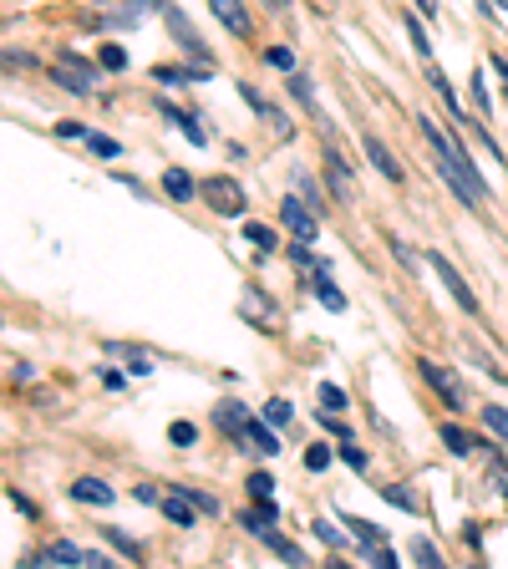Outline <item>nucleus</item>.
Segmentation results:
<instances>
[{"label": "nucleus", "instance_id": "1", "mask_svg": "<svg viewBox=\"0 0 508 569\" xmlns=\"http://www.w3.org/2000/svg\"><path fill=\"white\" fill-rule=\"evenodd\" d=\"M417 128H422L427 148H432V158H438V173L448 178V189L458 193L468 209H478V203H484V178H478V168L468 163V153L458 148V138H448V132H442L432 118H422Z\"/></svg>", "mask_w": 508, "mask_h": 569}, {"label": "nucleus", "instance_id": "2", "mask_svg": "<svg viewBox=\"0 0 508 569\" xmlns=\"http://www.w3.org/2000/svg\"><path fill=\"white\" fill-rule=\"evenodd\" d=\"M36 565H92V569H107L112 559H107L102 549H82V545H71V539H57V545H47L41 555H36Z\"/></svg>", "mask_w": 508, "mask_h": 569}, {"label": "nucleus", "instance_id": "3", "mask_svg": "<svg viewBox=\"0 0 508 569\" xmlns=\"http://www.w3.org/2000/svg\"><path fill=\"white\" fill-rule=\"evenodd\" d=\"M203 199H209L213 213H245V189H239L235 178H203Z\"/></svg>", "mask_w": 508, "mask_h": 569}, {"label": "nucleus", "instance_id": "4", "mask_svg": "<svg viewBox=\"0 0 508 569\" xmlns=\"http://www.w3.org/2000/svg\"><path fill=\"white\" fill-rule=\"evenodd\" d=\"M417 367H422V377H427V381H432V391H438V397H442V402H448V407H452V412H458V407H462V402H468V397H462V381H458V377H452V371H442V367H438V361H417Z\"/></svg>", "mask_w": 508, "mask_h": 569}, {"label": "nucleus", "instance_id": "5", "mask_svg": "<svg viewBox=\"0 0 508 569\" xmlns=\"http://www.w3.org/2000/svg\"><path fill=\"white\" fill-rule=\"evenodd\" d=\"M280 213H285V229L296 234V244H310V239H316V213H310L300 199H280Z\"/></svg>", "mask_w": 508, "mask_h": 569}, {"label": "nucleus", "instance_id": "6", "mask_svg": "<svg viewBox=\"0 0 508 569\" xmlns=\"http://www.w3.org/2000/svg\"><path fill=\"white\" fill-rule=\"evenodd\" d=\"M432 270H438V280H442V284H448V296H452V300H458V306H462V310H468V316H474V310H478V300H474V290H468V284H462V274H458V270H452V264H448V260H442V254H432Z\"/></svg>", "mask_w": 508, "mask_h": 569}, {"label": "nucleus", "instance_id": "7", "mask_svg": "<svg viewBox=\"0 0 508 569\" xmlns=\"http://www.w3.org/2000/svg\"><path fill=\"white\" fill-rule=\"evenodd\" d=\"M209 11L225 21V31L235 36H249V11H245V0H209Z\"/></svg>", "mask_w": 508, "mask_h": 569}, {"label": "nucleus", "instance_id": "8", "mask_svg": "<svg viewBox=\"0 0 508 569\" xmlns=\"http://www.w3.org/2000/svg\"><path fill=\"white\" fill-rule=\"evenodd\" d=\"M71 498H77V503H97V509H107V503H112V488L97 483V478H77V483H71Z\"/></svg>", "mask_w": 508, "mask_h": 569}, {"label": "nucleus", "instance_id": "9", "mask_svg": "<svg viewBox=\"0 0 508 569\" xmlns=\"http://www.w3.org/2000/svg\"><path fill=\"white\" fill-rule=\"evenodd\" d=\"M367 158L377 163V173L381 178H391V183H402V163L387 153V142H377V138H367Z\"/></svg>", "mask_w": 508, "mask_h": 569}, {"label": "nucleus", "instance_id": "10", "mask_svg": "<svg viewBox=\"0 0 508 569\" xmlns=\"http://www.w3.org/2000/svg\"><path fill=\"white\" fill-rule=\"evenodd\" d=\"M245 438H249V448L265 452V458H270V452H280V442H275V432L265 422H245Z\"/></svg>", "mask_w": 508, "mask_h": 569}, {"label": "nucleus", "instance_id": "11", "mask_svg": "<svg viewBox=\"0 0 508 569\" xmlns=\"http://www.w3.org/2000/svg\"><path fill=\"white\" fill-rule=\"evenodd\" d=\"M163 513H168L173 523H183V529H189V523H193V498H189V493H168V498H163Z\"/></svg>", "mask_w": 508, "mask_h": 569}, {"label": "nucleus", "instance_id": "12", "mask_svg": "<svg viewBox=\"0 0 508 569\" xmlns=\"http://www.w3.org/2000/svg\"><path fill=\"white\" fill-rule=\"evenodd\" d=\"M316 296L326 300V306H331V310H346V296H341V290H336V284H331V274H326V264H320V270H316Z\"/></svg>", "mask_w": 508, "mask_h": 569}, {"label": "nucleus", "instance_id": "13", "mask_svg": "<svg viewBox=\"0 0 508 569\" xmlns=\"http://www.w3.org/2000/svg\"><path fill=\"white\" fill-rule=\"evenodd\" d=\"M326 168H331V183H336V199H351V173H346V163L336 153H326Z\"/></svg>", "mask_w": 508, "mask_h": 569}, {"label": "nucleus", "instance_id": "14", "mask_svg": "<svg viewBox=\"0 0 508 569\" xmlns=\"http://www.w3.org/2000/svg\"><path fill=\"white\" fill-rule=\"evenodd\" d=\"M163 189L173 193V199H193V178L183 173V168H168V173H163Z\"/></svg>", "mask_w": 508, "mask_h": 569}, {"label": "nucleus", "instance_id": "15", "mask_svg": "<svg viewBox=\"0 0 508 569\" xmlns=\"http://www.w3.org/2000/svg\"><path fill=\"white\" fill-rule=\"evenodd\" d=\"M163 118H168V122H178V128H183V138L199 142V148H203V128L189 118V112H178V107H163Z\"/></svg>", "mask_w": 508, "mask_h": 569}, {"label": "nucleus", "instance_id": "16", "mask_svg": "<svg viewBox=\"0 0 508 569\" xmlns=\"http://www.w3.org/2000/svg\"><path fill=\"white\" fill-rule=\"evenodd\" d=\"M213 422L225 427V432H245L249 417H245V407H239V402H229V407H219V417H213Z\"/></svg>", "mask_w": 508, "mask_h": 569}, {"label": "nucleus", "instance_id": "17", "mask_svg": "<svg viewBox=\"0 0 508 569\" xmlns=\"http://www.w3.org/2000/svg\"><path fill=\"white\" fill-rule=\"evenodd\" d=\"M346 523H351V539H356V545H367V549L381 545V529H377V523H361V519H346Z\"/></svg>", "mask_w": 508, "mask_h": 569}, {"label": "nucleus", "instance_id": "18", "mask_svg": "<svg viewBox=\"0 0 508 569\" xmlns=\"http://www.w3.org/2000/svg\"><path fill=\"white\" fill-rule=\"evenodd\" d=\"M484 427L494 432L498 442H508V412H504V407H488V412H484Z\"/></svg>", "mask_w": 508, "mask_h": 569}, {"label": "nucleus", "instance_id": "19", "mask_svg": "<svg viewBox=\"0 0 508 569\" xmlns=\"http://www.w3.org/2000/svg\"><path fill=\"white\" fill-rule=\"evenodd\" d=\"M82 142H87V148H92V153H102V158H118V153H122L118 142H112V138H102V132H82Z\"/></svg>", "mask_w": 508, "mask_h": 569}, {"label": "nucleus", "instance_id": "20", "mask_svg": "<svg viewBox=\"0 0 508 569\" xmlns=\"http://www.w3.org/2000/svg\"><path fill=\"white\" fill-rule=\"evenodd\" d=\"M320 412H346V391L341 387H320Z\"/></svg>", "mask_w": 508, "mask_h": 569}, {"label": "nucleus", "instance_id": "21", "mask_svg": "<svg viewBox=\"0 0 508 569\" xmlns=\"http://www.w3.org/2000/svg\"><path fill=\"white\" fill-rule=\"evenodd\" d=\"M270 488H275L270 473H249V493L260 498V503H270Z\"/></svg>", "mask_w": 508, "mask_h": 569}, {"label": "nucleus", "instance_id": "22", "mask_svg": "<svg viewBox=\"0 0 508 569\" xmlns=\"http://www.w3.org/2000/svg\"><path fill=\"white\" fill-rule=\"evenodd\" d=\"M442 442H448L452 452H468V448H474V438H468V432H458V427H442Z\"/></svg>", "mask_w": 508, "mask_h": 569}, {"label": "nucleus", "instance_id": "23", "mask_svg": "<svg viewBox=\"0 0 508 569\" xmlns=\"http://www.w3.org/2000/svg\"><path fill=\"white\" fill-rule=\"evenodd\" d=\"M97 61H102L107 71H118V67H128V51H122V47H102V57H97Z\"/></svg>", "mask_w": 508, "mask_h": 569}, {"label": "nucleus", "instance_id": "24", "mask_svg": "<svg viewBox=\"0 0 508 569\" xmlns=\"http://www.w3.org/2000/svg\"><path fill=\"white\" fill-rule=\"evenodd\" d=\"M153 77H158V82H163V87H173V82H189V71H183V67H153Z\"/></svg>", "mask_w": 508, "mask_h": 569}, {"label": "nucleus", "instance_id": "25", "mask_svg": "<svg viewBox=\"0 0 508 569\" xmlns=\"http://www.w3.org/2000/svg\"><path fill=\"white\" fill-rule=\"evenodd\" d=\"M245 239H255L260 249H275V234H270L265 224H245Z\"/></svg>", "mask_w": 508, "mask_h": 569}, {"label": "nucleus", "instance_id": "26", "mask_svg": "<svg viewBox=\"0 0 508 569\" xmlns=\"http://www.w3.org/2000/svg\"><path fill=\"white\" fill-rule=\"evenodd\" d=\"M316 533H320V539H326V545H331V549H341V545H346V533H341V529H331V523H326V519L316 523Z\"/></svg>", "mask_w": 508, "mask_h": 569}, {"label": "nucleus", "instance_id": "27", "mask_svg": "<svg viewBox=\"0 0 508 569\" xmlns=\"http://www.w3.org/2000/svg\"><path fill=\"white\" fill-rule=\"evenodd\" d=\"M270 67L290 71V67H296V51H290V47H275V51H270Z\"/></svg>", "mask_w": 508, "mask_h": 569}, {"label": "nucleus", "instance_id": "28", "mask_svg": "<svg viewBox=\"0 0 508 569\" xmlns=\"http://www.w3.org/2000/svg\"><path fill=\"white\" fill-rule=\"evenodd\" d=\"M290 92H296L306 107H316V92H310V82H306V77H290Z\"/></svg>", "mask_w": 508, "mask_h": 569}, {"label": "nucleus", "instance_id": "29", "mask_svg": "<svg viewBox=\"0 0 508 569\" xmlns=\"http://www.w3.org/2000/svg\"><path fill=\"white\" fill-rule=\"evenodd\" d=\"M168 438H173L178 448H189V442H193V427L189 422H173V427H168Z\"/></svg>", "mask_w": 508, "mask_h": 569}, {"label": "nucleus", "instance_id": "30", "mask_svg": "<svg viewBox=\"0 0 508 569\" xmlns=\"http://www.w3.org/2000/svg\"><path fill=\"white\" fill-rule=\"evenodd\" d=\"M265 422H290V402H270L265 407Z\"/></svg>", "mask_w": 508, "mask_h": 569}, {"label": "nucleus", "instance_id": "31", "mask_svg": "<svg viewBox=\"0 0 508 569\" xmlns=\"http://www.w3.org/2000/svg\"><path fill=\"white\" fill-rule=\"evenodd\" d=\"M387 493V503H397V509H412V493L407 488H381Z\"/></svg>", "mask_w": 508, "mask_h": 569}, {"label": "nucleus", "instance_id": "32", "mask_svg": "<svg viewBox=\"0 0 508 569\" xmlns=\"http://www.w3.org/2000/svg\"><path fill=\"white\" fill-rule=\"evenodd\" d=\"M326 462H331V452H326V448H310L306 452V468H326Z\"/></svg>", "mask_w": 508, "mask_h": 569}, {"label": "nucleus", "instance_id": "33", "mask_svg": "<svg viewBox=\"0 0 508 569\" xmlns=\"http://www.w3.org/2000/svg\"><path fill=\"white\" fill-rule=\"evenodd\" d=\"M407 36H412V47L427 57V36H422V26H417V21H407Z\"/></svg>", "mask_w": 508, "mask_h": 569}, {"label": "nucleus", "instance_id": "34", "mask_svg": "<svg viewBox=\"0 0 508 569\" xmlns=\"http://www.w3.org/2000/svg\"><path fill=\"white\" fill-rule=\"evenodd\" d=\"M346 462H351L356 473H367V452H361V448H346Z\"/></svg>", "mask_w": 508, "mask_h": 569}, {"label": "nucleus", "instance_id": "35", "mask_svg": "<svg viewBox=\"0 0 508 569\" xmlns=\"http://www.w3.org/2000/svg\"><path fill=\"white\" fill-rule=\"evenodd\" d=\"M371 559H377V565H381V569H391V565H397V555H391V549H387V545H377V549H371Z\"/></svg>", "mask_w": 508, "mask_h": 569}, {"label": "nucleus", "instance_id": "36", "mask_svg": "<svg viewBox=\"0 0 508 569\" xmlns=\"http://www.w3.org/2000/svg\"><path fill=\"white\" fill-rule=\"evenodd\" d=\"M412 555L422 559V565H438V549H432V545H412Z\"/></svg>", "mask_w": 508, "mask_h": 569}, {"label": "nucleus", "instance_id": "37", "mask_svg": "<svg viewBox=\"0 0 508 569\" xmlns=\"http://www.w3.org/2000/svg\"><path fill=\"white\" fill-rule=\"evenodd\" d=\"M488 473H494L498 483H504V493H508V462H498V458H494V462H488Z\"/></svg>", "mask_w": 508, "mask_h": 569}, {"label": "nucleus", "instance_id": "38", "mask_svg": "<svg viewBox=\"0 0 508 569\" xmlns=\"http://www.w3.org/2000/svg\"><path fill=\"white\" fill-rule=\"evenodd\" d=\"M417 11H422V16H438V0H417Z\"/></svg>", "mask_w": 508, "mask_h": 569}]
</instances>
